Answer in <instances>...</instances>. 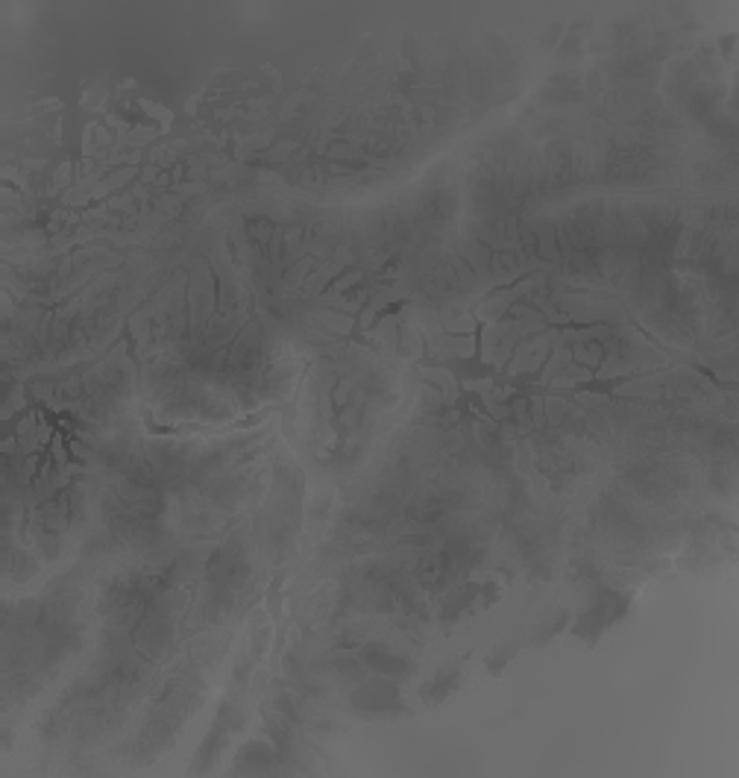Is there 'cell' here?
<instances>
[{"mask_svg": "<svg viewBox=\"0 0 739 778\" xmlns=\"http://www.w3.org/2000/svg\"><path fill=\"white\" fill-rule=\"evenodd\" d=\"M285 408H291V406H268V408H261V411H256L253 417H244V420H235V423H226V427H200V423H183V427H159V423H153V417H150V415H144V423H148L150 436H167V438L212 436V438H221V436H230V432H241V429L256 427V423H261V420H268L270 415H277V411H285Z\"/></svg>", "mask_w": 739, "mask_h": 778, "instance_id": "obj_3", "label": "cell"}, {"mask_svg": "<svg viewBox=\"0 0 739 778\" xmlns=\"http://www.w3.org/2000/svg\"><path fill=\"white\" fill-rule=\"evenodd\" d=\"M472 321H476V329H472L470 356H444V359H432V356H425V359H420V362L414 364V368H432V371L453 373L455 385H458V399H455L453 411L458 415V420H461L464 427H470L472 420H476L472 408L479 411L481 420H488V423H500L496 417L490 415V408L484 406V399H481L479 391H472L476 385H481V382H490L496 391L500 388L514 391L508 403H514V399H531V397L573 399L566 388H549V385H543V373L546 368L552 364L554 347L546 352V359L540 362V368H535L531 373H508L505 368H500V364L484 362V352H481L484 350V341H481V335H484V326L488 324H484L481 317H472Z\"/></svg>", "mask_w": 739, "mask_h": 778, "instance_id": "obj_1", "label": "cell"}, {"mask_svg": "<svg viewBox=\"0 0 739 778\" xmlns=\"http://www.w3.org/2000/svg\"><path fill=\"white\" fill-rule=\"evenodd\" d=\"M652 373L657 371H631V373H622V376H610V380H601V376H596L593 373L590 380L584 382H575V385H570V397H575V394H601V397H617V391L625 388L629 382H637V380H646V376H652Z\"/></svg>", "mask_w": 739, "mask_h": 778, "instance_id": "obj_4", "label": "cell"}, {"mask_svg": "<svg viewBox=\"0 0 739 778\" xmlns=\"http://www.w3.org/2000/svg\"><path fill=\"white\" fill-rule=\"evenodd\" d=\"M625 612H629V596H620V593L605 591V596H601L599 603L593 605L590 612L584 614L582 620L575 623L573 635L584 638L593 647V643L599 640L601 631L608 629L613 620H620Z\"/></svg>", "mask_w": 739, "mask_h": 778, "instance_id": "obj_2", "label": "cell"}]
</instances>
